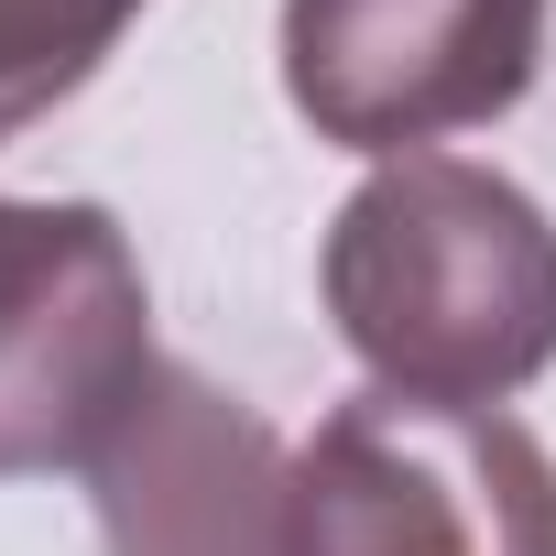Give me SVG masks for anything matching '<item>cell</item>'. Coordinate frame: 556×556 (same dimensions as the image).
<instances>
[{"mask_svg": "<svg viewBox=\"0 0 556 556\" xmlns=\"http://www.w3.org/2000/svg\"><path fill=\"white\" fill-rule=\"evenodd\" d=\"M328 317L382 393L513 404L556 371V218L469 153L371 164L317 251Z\"/></svg>", "mask_w": 556, "mask_h": 556, "instance_id": "6da1fadb", "label": "cell"}, {"mask_svg": "<svg viewBox=\"0 0 556 556\" xmlns=\"http://www.w3.org/2000/svg\"><path fill=\"white\" fill-rule=\"evenodd\" d=\"M295 556H556V458L502 404L371 382L295 447Z\"/></svg>", "mask_w": 556, "mask_h": 556, "instance_id": "7a4b0ae2", "label": "cell"}, {"mask_svg": "<svg viewBox=\"0 0 556 556\" xmlns=\"http://www.w3.org/2000/svg\"><path fill=\"white\" fill-rule=\"evenodd\" d=\"M153 285L99 197H0V480L88 469L153 393Z\"/></svg>", "mask_w": 556, "mask_h": 556, "instance_id": "3957f363", "label": "cell"}, {"mask_svg": "<svg viewBox=\"0 0 556 556\" xmlns=\"http://www.w3.org/2000/svg\"><path fill=\"white\" fill-rule=\"evenodd\" d=\"M556 0H285V99L317 142L404 164L523 110Z\"/></svg>", "mask_w": 556, "mask_h": 556, "instance_id": "277c9868", "label": "cell"}, {"mask_svg": "<svg viewBox=\"0 0 556 556\" xmlns=\"http://www.w3.org/2000/svg\"><path fill=\"white\" fill-rule=\"evenodd\" d=\"M88 502L110 556H295V447L186 361L88 458Z\"/></svg>", "mask_w": 556, "mask_h": 556, "instance_id": "5b68a950", "label": "cell"}, {"mask_svg": "<svg viewBox=\"0 0 556 556\" xmlns=\"http://www.w3.org/2000/svg\"><path fill=\"white\" fill-rule=\"evenodd\" d=\"M153 0H0V142L55 121Z\"/></svg>", "mask_w": 556, "mask_h": 556, "instance_id": "8992f818", "label": "cell"}]
</instances>
